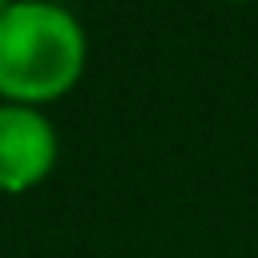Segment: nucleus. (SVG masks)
<instances>
[{"mask_svg": "<svg viewBox=\"0 0 258 258\" xmlns=\"http://www.w3.org/2000/svg\"><path fill=\"white\" fill-rule=\"evenodd\" d=\"M89 40L81 20L56 4H0V101L52 105L85 73Z\"/></svg>", "mask_w": 258, "mask_h": 258, "instance_id": "nucleus-1", "label": "nucleus"}, {"mask_svg": "<svg viewBox=\"0 0 258 258\" xmlns=\"http://www.w3.org/2000/svg\"><path fill=\"white\" fill-rule=\"evenodd\" d=\"M56 153V129L40 109L0 101V194L36 189L52 173Z\"/></svg>", "mask_w": 258, "mask_h": 258, "instance_id": "nucleus-2", "label": "nucleus"}]
</instances>
